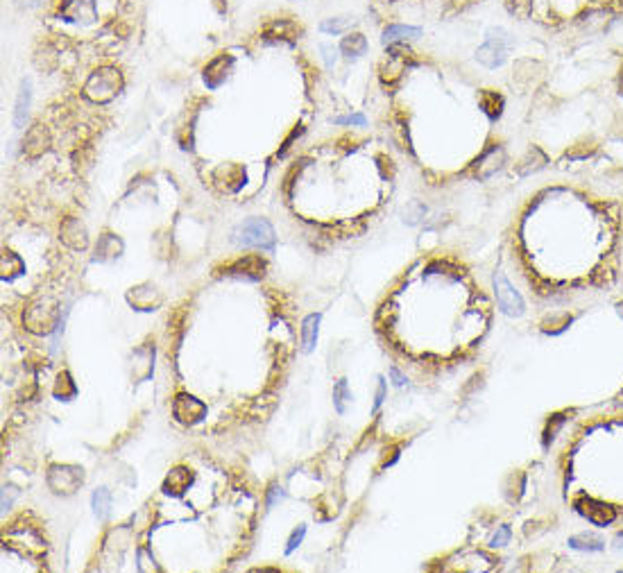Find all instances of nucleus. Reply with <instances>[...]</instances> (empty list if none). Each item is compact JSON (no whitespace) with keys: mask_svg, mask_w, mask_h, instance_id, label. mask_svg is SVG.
<instances>
[{"mask_svg":"<svg viewBox=\"0 0 623 573\" xmlns=\"http://www.w3.org/2000/svg\"><path fill=\"white\" fill-rule=\"evenodd\" d=\"M82 469L71 467V465H52L48 472V485L55 494H73V492L82 485Z\"/></svg>","mask_w":623,"mask_h":573,"instance_id":"0eeeda50","label":"nucleus"},{"mask_svg":"<svg viewBox=\"0 0 623 573\" xmlns=\"http://www.w3.org/2000/svg\"><path fill=\"white\" fill-rule=\"evenodd\" d=\"M481 107H483V111L488 113L490 120H497L503 113V98L497 93V91H483V93H481Z\"/></svg>","mask_w":623,"mask_h":573,"instance_id":"4be33fe9","label":"nucleus"},{"mask_svg":"<svg viewBox=\"0 0 623 573\" xmlns=\"http://www.w3.org/2000/svg\"><path fill=\"white\" fill-rule=\"evenodd\" d=\"M614 546H617V548H621V546H623V533H619V535H617V540H614Z\"/></svg>","mask_w":623,"mask_h":573,"instance_id":"c9c22d12","label":"nucleus"},{"mask_svg":"<svg viewBox=\"0 0 623 573\" xmlns=\"http://www.w3.org/2000/svg\"><path fill=\"white\" fill-rule=\"evenodd\" d=\"M268 270V261L261 259L259 254H245L232 263H227L223 268V277H234V279H245V281H261Z\"/></svg>","mask_w":623,"mask_h":573,"instance_id":"20e7f679","label":"nucleus"},{"mask_svg":"<svg viewBox=\"0 0 623 573\" xmlns=\"http://www.w3.org/2000/svg\"><path fill=\"white\" fill-rule=\"evenodd\" d=\"M62 240L66 245H71L73 249H84L89 245L86 238V229L84 225L77 220V217H68L62 225Z\"/></svg>","mask_w":623,"mask_h":573,"instance_id":"f8f14e48","label":"nucleus"},{"mask_svg":"<svg viewBox=\"0 0 623 573\" xmlns=\"http://www.w3.org/2000/svg\"><path fill=\"white\" fill-rule=\"evenodd\" d=\"M569 546L573 548V551L598 553L605 548V542L601 540V537H594V535H573V537H569Z\"/></svg>","mask_w":623,"mask_h":573,"instance_id":"aec40b11","label":"nucleus"},{"mask_svg":"<svg viewBox=\"0 0 623 573\" xmlns=\"http://www.w3.org/2000/svg\"><path fill=\"white\" fill-rule=\"evenodd\" d=\"M510 537H512L510 526H499V528H497V533L492 535L490 546H492V548H497V546H505L507 542H510Z\"/></svg>","mask_w":623,"mask_h":573,"instance_id":"c85d7f7f","label":"nucleus"},{"mask_svg":"<svg viewBox=\"0 0 623 573\" xmlns=\"http://www.w3.org/2000/svg\"><path fill=\"white\" fill-rule=\"evenodd\" d=\"M352 18L349 16H336V18H325L320 23V30L325 32V34H333V37H336V34H342L344 30H347L349 25H352Z\"/></svg>","mask_w":623,"mask_h":573,"instance_id":"a878e982","label":"nucleus"},{"mask_svg":"<svg viewBox=\"0 0 623 573\" xmlns=\"http://www.w3.org/2000/svg\"><path fill=\"white\" fill-rule=\"evenodd\" d=\"M503 161H505L503 147H499V145L490 147V150L481 157V161L476 164V177H478V179H488V177H492V175L497 173V170L503 166Z\"/></svg>","mask_w":623,"mask_h":573,"instance_id":"ddd939ff","label":"nucleus"},{"mask_svg":"<svg viewBox=\"0 0 623 573\" xmlns=\"http://www.w3.org/2000/svg\"><path fill=\"white\" fill-rule=\"evenodd\" d=\"M172 415L184 426H195L206 417V406L198 397H193L189 392H179L172 401Z\"/></svg>","mask_w":623,"mask_h":573,"instance_id":"423d86ee","label":"nucleus"},{"mask_svg":"<svg viewBox=\"0 0 623 573\" xmlns=\"http://www.w3.org/2000/svg\"><path fill=\"white\" fill-rule=\"evenodd\" d=\"M546 164V157L541 154L537 147H533V150H530L528 154H526V159L522 164H519V173L522 175H528V173H533V170H537V168H541Z\"/></svg>","mask_w":623,"mask_h":573,"instance_id":"bb28decb","label":"nucleus"},{"mask_svg":"<svg viewBox=\"0 0 623 573\" xmlns=\"http://www.w3.org/2000/svg\"><path fill=\"white\" fill-rule=\"evenodd\" d=\"M30 100H32L30 82H28V79H23L18 98H16V109H14V125H16V127H23V125H26L28 111H30Z\"/></svg>","mask_w":623,"mask_h":573,"instance_id":"6ab92c4d","label":"nucleus"},{"mask_svg":"<svg viewBox=\"0 0 623 573\" xmlns=\"http://www.w3.org/2000/svg\"><path fill=\"white\" fill-rule=\"evenodd\" d=\"M333 123H336V125H359V127H363L367 120H365L363 113H352V116H340V118H336Z\"/></svg>","mask_w":623,"mask_h":573,"instance_id":"2f4dec72","label":"nucleus"},{"mask_svg":"<svg viewBox=\"0 0 623 573\" xmlns=\"http://www.w3.org/2000/svg\"><path fill=\"white\" fill-rule=\"evenodd\" d=\"M376 381H378V383H376V395H374V410H378L381 406H383V401H386V392H388V387H386V379H383V376H378Z\"/></svg>","mask_w":623,"mask_h":573,"instance_id":"c756f323","label":"nucleus"},{"mask_svg":"<svg viewBox=\"0 0 623 573\" xmlns=\"http://www.w3.org/2000/svg\"><path fill=\"white\" fill-rule=\"evenodd\" d=\"M91 508H94V514L100 521H105L111 510V492L107 487H98L91 497Z\"/></svg>","mask_w":623,"mask_h":573,"instance_id":"412c9836","label":"nucleus"},{"mask_svg":"<svg viewBox=\"0 0 623 573\" xmlns=\"http://www.w3.org/2000/svg\"><path fill=\"white\" fill-rule=\"evenodd\" d=\"M123 254V240L116 238L113 234H105L98 240V249H96V261H113Z\"/></svg>","mask_w":623,"mask_h":573,"instance_id":"f3484780","label":"nucleus"},{"mask_svg":"<svg viewBox=\"0 0 623 573\" xmlns=\"http://www.w3.org/2000/svg\"><path fill=\"white\" fill-rule=\"evenodd\" d=\"M191 480H193V476H191L189 469L175 467V469H172V472L166 476V480H164V494L181 497V494H184V489H189Z\"/></svg>","mask_w":623,"mask_h":573,"instance_id":"4468645a","label":"nucleus"},{"mask_svg":"<svg viewBox=\"0 0 623 573\" xmlns=\"http://www.w3.org/2000/svg\"><path fill=\"white\" fill-rule=\"evenodd\" d=\"M232 66H234V57L232 55H218L215 59L204 68L202 77H204L206 89H218V86H220L227 79L229 71H232Z\"/></svg>","mask_w":623,"mask_h":573,"instance_id":"9b49d317","label":"nucleus"},{"mask_svg":"<svg viewBox=\"0 0 623 573\" xmlns=\"http://www.w3.org/2000/svg\"><path fill=\"white\" fill-rule=\"evenodd\" d=\"M232 240L240 247H257L263 251H274L276 234H274V227L265 220V217H247L245 222H240L234 229Z\"/></svg>","mask_w":623,"mask_h":573,"instance_id":"f257e3e1","label":"nucleus"},{"mask_svg":"<svg viewBox=\"0 0 623 573\" xmlns=\"http://www.w3.org/2000/svg\"><path fill=\"white\" fill-rule=\"evenodd\" d=\"M320 322H322V313H310L304 317L302 322V351L310 353L318 345V334H320Z\"/></svg>","mask_w":623,"mask_h":573,"instance_id":"2eb2a0df","label":"nucleus"},{"mask_svg":"<svg viewBox=\"0 0 623 573\" xmlns=\"http://www.w3.org/2000/svg\"><path fill=\"white\" fill-rule=\"evenodd\" d=\"M302 25L291 18H274L263 28V39L272 43H295L302 37Z\"/></svg>","mask_w":623,"mask_h":573,"instance_id":"6e6552de","label":"nucleus"},{"mask_svg":"<svg viewBox=\"0 0 623 573\" xmlns=\"http://www.w3.org/2000/svg\"><path fill=\"white\" fill-rule=\"evenodd\" d=\"M576 510H578L587 521L601 526V528H605V526H610L617 519V510L612 506H605V503H598L594 499L578 501L576 503Z\"/></svg>","mask_w":623,"mask_h":573,"instance_id":"1a4fd4ad","label":"nucleus"},{"mask_svg":"<svg viewBox=\"0 0 623 573\" xmlns=\"http://www.w3.org/2000/svg\"><path fill=\"white\" fill-rule=\"evenodd\" d=\"M562 421H564L562 415H556V417H553V424H549V429H546V433H544V446H549V442H551L553 438H556V433L560 431Z\"/></svg>","mask_w":623,"mask_h":573,"instance_id":"7c9ffc66","label":"nucleus"},{"mask_svg":"<svg viewBox=\"0 0 623 573\" xmlns=\"http://www.w3.org/2000/svg\"><path fill=\"white\" fill-rule=\"evenodd\" d=\"M60 14L71 23H89L96 18V0H64L60 5Z\"/></svg>","mask_w":623,"mask_h":573,"instance_id":"9d476101","label":"nucleus"},{"mask_svg":"<svg viewBox=\"0 0 623 573\" xmlns=\"http://www.w3.org/2000/svg\"><path fill=\"white\" fill-rule=\"evenodd\" d=\"M512 45H515V39L505 30H501V28L488 30L486 43L476 50V62L483 64L486 68H499L507 59Z\"/></svg>","mask_w":623,"mask_h":573,"instance_id":"7ed1b4c3","label":"nucleus"},{"mask_svg":"<svg viewBox=\"0 0 623 573\" xmlns=\"http://www.w3.org/2000/svg\"><path fill=\"white\" fill-rule=\"evenodd\" d=\"M352 401V390L347 379H340L336 385H333V408H336L338 415H344L347 412V404Z\"/></svg>","mask_w":623,"mask_h":573,"instance_id":"5701e85b","label":"nucleus"},{"mask_svg":"<svg viewBox=\"0 0 623 573\" xmlns=\"http://www.w3.org/2000/svg\"><path fill=\"white\" fill-rule=\"evenodd\" d=\"M322 52H325V62H327L329 68L336 64V50H333L331 45H322Z\"/></svg>","mask_w":623,"mask_h":573,"instance_id":"f704fd0d","label":"nucleus"},{"mask_svg":"<svg viewBox=\"0 0 623 573\" xmlns=\"http://www.w3.org/2000/svg\"><path fill=\"white\" fill-rule=\"evenodd\" d=\"M304 537H306V526H297V528L291 533V537H288V542H286V555L295 553V548L302 546Z\"/></svg>","mask_w":623,"mask_h":573,"instance_id":"cd10ccee","label":"nucleus"},{"mask_svg":"<svg viewBox=\"0 0 623 573\" xmlns=\"http://www.w3.org/2000/svg\"><path fill=\"white\" fill-rule=\"evenodd\" d=\"M367 48H370V45H367V39L363 37L361 32L347 34V37H344L342 43H340V50H342L344 57H347V59H356V57H363L367 52Z\"/></svg>","mask_w":623,"mask_h":573,"instance_id":"a211bd4d","label":"nucleus"},{"mask_svg":"<svg viewBox=\"0 0 623 573\" xmlns=\"http://www.w3.org/2000/svg\"><path fill=\"white\" fill-rule=\"evenodd\" d=\"M619 86H621V93H623V68H621V79H619Z\"/></svg>","mask_w":623,"mask_h":573,"instance_id":"e433bc0d","label":"nucleus"},{"mask_svg":"<svg viewBox=\"0 0 623 573\" xmlns=\"http://www.w3.org/2000/svg\"><path fill=\"white\" fill-rule=\"evenodd\" d=\"M123 89V75L116 71V68H98L89 75L86 84H84V96L91 102H109L113 100Z\"/></svg>","mask_w":623,"mask_h":573,"instance_id":"f03ea898","label":"nucleus"},{"mask_svg":"<svg viewBox=\"0 0 623 573\" xmlns=\"http://www.w3.org/2000/svg\"><path fill=\"white\" fill-rule=\"evenodd\" d=\"M383 3H395V0H383Z\"/></svg>","mask_w":623,"mask_h":573,"instance_id":"4c0bfd02","label":"nucleus"},{"mask_svg":"<svg viewBox=\"0 0 623 573\" xmlns=\"http://www.w3.org/2000/svg\"><path fill=\"white\" fill-rule=\"evenodd\" d=\"M390 376H392V383H395L397 387L408 385V379H406V376H403L397 368H390Z\"/></svg>","mask_w":623,"mask_h":573,"instance_id":"72a5a7b5","label":"nucleus"},{"mask_svg":"<svg viewBox=\"0 0 623 573\" xmlns=\"http://www.w3.org/2000/svg\"><path fill=\"white\" fill-rule=\"evenodd\" d=\"M284 497H286L284 487H281V485H272V487L268 489V508H274V503H276V501H281Z\"/></svg>","mask_w":623,"mask_h":573,"instance_id":"473e14b6","label":"nucleus"},{"mask_svg":"<svg viewBox=\"0 0 623 573\" xmlns=\"http://www.w3.org/2000/svg\"><path fill=\"white\" fill-rule=\"evenodd\" d=\"M494 295H497V304L505 315H510V317L524 315L526 306H524L522 295L512 288V283L505 279L503 272L494 274Z\"/></svg>","mask_w":623,"mask_h":573,"instance_id":"39448f33","label":"nucleus"},{"mask_svg":"<svg viewBox=\"0 0 623 573\" xmlns=\"http://www.w3.org/2000/svg\"><path fill=\"white\" fill-rule=\"evenodd\" d=\"M77 387H75V381L71 379V374L68 372H62L60 376H57V385H55V397L60 401H68L71 397H75Z\"/></svg>","mask_w":623,"mask_h":573,"instance_id":"b1692460","label":"nucleus"},{"mask_svg":"<svg viewBox=\"0 0 623 573\" xmlns=\"http://www.w3.org/2000/svg\"><path fill=\"white\" fill-rule=\"evenodd\" d=\"M23 272V261L18 254H14V251H5L3 254V279L5 281H11L14 277H18V274Z\"/></svg>","mask_w":623,"mask_h":573,"instance_id":"393cba45","label":"nucleus"},{"mask_svg":"<svg viewBox=\"0 0 623 573\" xmlns=\"http://www.w3.org/2000/svg\"><path fill=\"white\" fill-rule=\"evenodd\" d=\"M422 34L420 28H412V25H401V23H392V25H388L383 30V37H381V41H383L386 45H395V43H403L408 39H417Z\"/></svg>","mask_w":623,"mask_h":573,"instance_id":"dca6fc26","label":"nucleus"}]
</instances>
